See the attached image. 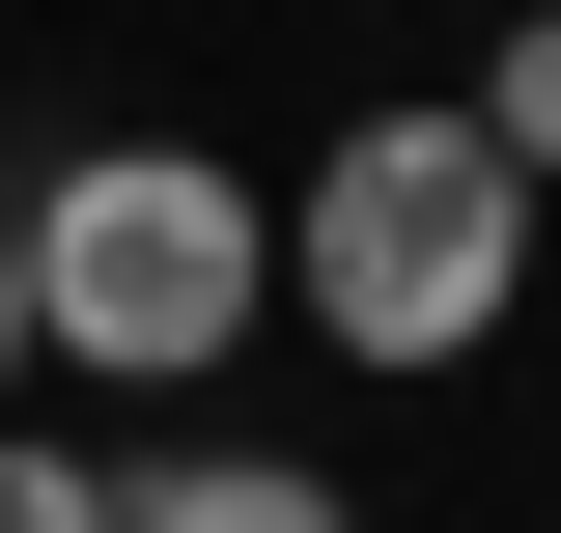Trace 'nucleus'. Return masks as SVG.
Returning <instances> with one entry per match:
<instances>
[{"mask_svg":"<svg viewBox=\"0 0 561 533\" xmlns=\"http://www.w3.org/2000/svg\"><path fill=\"white\" fill-rule=\"evenodd\" d=\"M534 169L478 140V84H421V113H365V140H309V197H280V309L337 337V365H505V309H534Z\"/></svg>","mask_w":561,"mask_h":533,"instance_id":"f257e3e1","label":"nucleus"},{"mask_svg":"<svg viewBox=\"0 0 561 533\" xmlns=\"http://www.w3.org/2000/svg\"><path fill=\"white\" fill-rule=\"evenodd\" d=\"M280 337V197L225 140H84L57 197H28V365L84 394H225Z\"/></svg>","mask_w":561,"mask_h":533,"instance_id":"f03ea898","label":"nucleus"},{"mask_svg":"<svg viewBox=\"0 0 561 533\" xmlns=\"http://www.w3.org/2000/svg\"><path fill=\"white\" fill-rule=\"evenodd\" d=\"M113 533H365V506L280 477V450H169V477H113Z\"/></svg>","mask_w":561,"mask_h":533,"instance_id":"7ed1b4c3","label":"nucleus"},{"mask_svg":"<svg viewBox=\"0 0 561 533\" xmlns=\"http://www.w3.org/2000/svg\"><path fill=\"white\" fill-rule=\"evenodd\" d=\"M478 140H505V169H534V197H561V0H534V29H505V57H478Z\"/></svg>","mask_w":561,"mask_h":533,"instance_id":"20e7f679","label":"nucleus"},{"mask_svg":"<svg viewBox=\"0 0 561 533\" xmlns=\"http://www.w3.org/2000/svg\"><path fill=\"white\" fill-rule=\"evenodd\" d=\"M0 533H113V477H84V450H28V421H0Z\"/></svg>","mask_w":561,"mask_h":533,"instance_id":"39448f33","label":"nucleus"},{"mask_svg":"<svg viewBox=\"0 0 561 533\" xmlns=\"http://www.w3.org/2000/svg\"><path fill=\"white\" fill-rule=\"evenodd\" d=\"M0 394H28V197H0Z\"/></svg>","mask_w":561,"mask_h":533,"instance_id":"423d86ee","label":"nucleus"}]
</instances>
